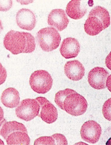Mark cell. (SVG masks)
Segmentation results:
<instances>
[{"label":"cell","instance_id":"obj_1","mask_svg":"<svg viewBox=\"0 0 111 145\" xmlns=\"http://www.w3.org/2000/svg\"><path fill=\"white\" fill-rule=\"evenodd\" d=\"M5 48L13 55L33 52L36 48L35 38L30 33L10 30L3 39Z\"/></svg>","mask_w":111,"mask_h":145},{"label":"cell","instance_id":"obj_2","mask_svg":"<svg viewBox=\"0 0 111 145\" xmlns=\"http://www.w3.org/2000/svg\"><path fill=\"white\" fill-rule=\"evenodd\" d=\"M110 25L109 12L104 7L96 6L91 10L84 24L85 33L95 36Z\"/></svg>","mask_w":111,"mask_h":145},{"label":"cell","instance_id":"obj_3","mask_svg":"<svg viewBox=\"0 0 111 145\" xmlns=\"http://www.w3.org/2000/svg\"><path fill=\"white\" fill-rule=\"evenodd\" d=\"M37 39L41 49L46 52H51L57 49L61 40L58 31L50 27L40 29L37 34Z\"/></svg>","mask_w":111,"mask_h":145},{"label":"cell","instance_id":"obj_4","mask_svg":"<svg viewBox=\"0 0 111 145\" xmlns=\"http://www.w3.org/2000/svg\"><path fill=\"white\" fill-rule=\"evenodd\" d=\"M29 82L31 88L34 91L38 94H44L52 88L53 80L48 72L38 70L32 74Z\"/></svg>","mask_w":111,"mask_h":145},{"label":"cell","instance_id":"obj_5","mask_svg":"<svg viewBox=\"0 0 111 145\" xmlns=\"http://www.w3.org/2000/svg\"><path fill=\"white\" fill-rule=\"evenodd\" d=\"M64 110L67 113L74 116L84 114L88 108L85 98L78 93H73L66 97L63 103Z\"/></svg>","mask_w":111,"mask_h":145},{"label":"cell","instance_id":"obj_6","mask_svg":"<svg viewBox=\"0 0 111 145\" xmlns=\"http://www.w3.org/2000/svg\"><path fill=\"white\" fill-rule=\"evenodd\" d=\"M40 106L36 99L23 100L15 109L18 118L26 121L32 120L39 114Z\"/></svg>","mask_w":111,"mask_h":145},{"label":"cell","instance_id":"obj_7","mask_svg":"<svg viewBox=\"0 0 111 145\" xmlns=\"http://www.w3.org/2000/svg\"><path fill=\"white\" fill-rule=\"evenodd\" d=\"M101 134V127L94 120H89L84 123L80 130L82 139L91 144H95L99 141Z\"/></svg>","mask_w":111,"mask_h":145},{"label":"cell","instance_id":"obj_8","mask_svg":"<svg viewBox=\"0 0 111 145\" xmlns=\"http://www.w3.org/2000/svg\"><path fill=\"white\" fill-rule=\"evenodd\" d=\"M41 107L40 117L44 122L51 124L58 118V112L55 106L45 97H39L36 98Z\"/></svg>","mask_w":111,"mask_h":145},{"label":"cell","instance_id":"obj_9","mask_svg":"<svg viewBox=\"0 0 111 145\" xmlns=\"http://www.w3.org/2000/svg\"><path fill=\"white\" fill-rule=\"evenodd\" d=\"M108 72L100 67H96L91 69L88 74V82L90 85L96 89L106 88V82L108 76Z\"/></svg>","mask_w":111,"mask_h":145},{"label":"cell","instance_id":"obj_10","mask_svg":"<svg viewBox=\"0 0 111 145\" xmlns=\"http://www.w3.org/2000/svg\"><path fill=\"white\" fill-rule=\"evenodd\" d=\"M17 25L27 31H31L35 28L36 23L35 14L30 10L27 9L20 10L16 14Z\"/></svg>","mask_w":111,"mask_h":145},{"label":"cell","instance_id":"obj_11","mask_svg":"<svg viewBox=\"0 0 111 145\" xmlns=\"http://www.w3.org/2000/svg\"><path fill=\"white\" fill-rule=\"evenodd\" d=\"M48 23L50 26L61 31L67 27L69 20L64 10L55 9L52 10L49 14Z\"/></svg>","mask_w":111,"mask_h":145},{"label":"cell","instance_id":"obj_12","mask_svg":"<svg viewBox=\"0 0 111 145\" xmlns=\"http://www.w3.org/2000/svg\"><path fill=\"white\" fill-rule=\"evenodd\" d=\"M64 69L67 77L73 81H78L82 79L85 73L84 67L78 60L67 62Z\"/></svg>","mask_w":111,"mask_h":145},{"label":"cell","instance_id":"obj_13","mask_svg":"<svg viewBox=\"0 0 111 145\" xmlns=\"http://www.w3.org/2000/svg\"><path fill=\"white\" fill-rule=\"evenodd\" d=\"M80 50V44L77 40L74 38H67L62 41L59 50L63 57L70 59L77 56Z\"/></svg>","mask_w":111,"mask_h":145},{"label":"cell","instance_id":"obj_14","mask_svg":"<svg viewBox=\"0 0 111 145\" xmlns=\"http://www.w3.org/2000/svg\"><path fill=\"white\" fill-rule=\"evenodd\" d=\"M1 101L3 105L7 107H16L20 104L19 93L15 88H7L2 93Z\"/></svg>","mask_w":111,"mask_h":145},{"label":"cell","instance_id":"obj_15","mask_svg":"<svg viewBox=\"0 0 111 145\" xmlns=\"http://www.w3.org/2000/svg\"><path fill=\"white\" fill-rule=\"evenodd\" d=\"M81 1H71L67 5L66 12L67 16L72 19H81L86 14L87 8L81 5Z\"/></svg>","mask_w":111,"mask_h":145},{"label":"cell","instance_id":"obj_16","mask_svg":"<svg viewBox=\"0 0 111 145\" xmlns=\"http://www.w3.org/2000/svg\"><path fill=\"white\" fill-rule=\"evenodd\" d=\"M16 131H24L27 133L25 126L21 123L15 121L6 122L1 128L0 135L6 140L9 135Z\"/></svg>","mask_w":111,"mask_h":145},{"label":"cell","instance_id":"obj_17","mask_svg":"<svg viewBox=\"0 0 111 145\" xmlns=\"http://www.w3.org/2000/svg\"><path fill=\"white\" fill-rule=\"evenodd\" d=\"M30 140L27 133L21 131H14L6 139L8 145H30Z\"/></svg>","mask_w":111,"mask_h":145},{"label":"cell","instance_id":"obj_18","mask_svg":"<svg viewBox=\"0 0 111 145\" xmlns=\"http://www.w3.org/2000/svg\"><path fill=\"white\" fill-rule=\"evenodd\" d=\"M76 92L75 91L70 89H66L63 90L59 91L56 94L55 102L60 108L64 110L63 103L66 97L69 95Z\"/></svg>","mask_w":111,"mask_h":145},{"label":"cell","instance_id":"obj_19","mask_svg":"<svg viewBox=\"0 0 111 145\" xmlns=\"http://www.w3.org/2000/svg\"><path fill=\"white\" fill-rule=\"evenodd\" d=\"M34 145H55V141L52 137H41L35 140Z\"/></svg>","mask_w":111,"mask_h":145},{"label":"cell","instance_id":"obj_20","mask_svg":"<svg viewBox=\"0 0 111 145\" xmlns=\"http://www.w3.org/2000/svg\"><path fill=\"white\" fill-rule=\"evenodd\" d=\"M111 98L108 99L104 103L102 107V114L104 118L108 120L111 121Z\"/></svg>","mask_w":111,"mask_h":145},{"label":"cell","instance_id":"obj_21","mask_svg":"<svg viewBox=\"0 0 111 145\" xmlns=\"http://www.w3.org/2000/svg\"><path fill=\"white\" fill-rule=\"evenodd\" d=\"M55 141V145H67V140L64 135L61 134H55L52 135Z\"/></svg>","mask_w":111,"mask_h":145},{"label":"cell","instance_id":"obj_22","mask_svg":"<svg viewBox=\"0 0 111 145\" xmlns=\"http://www.w3.org/2000/svg\"><path fill=\"white\" fill-rule=\"evenodd\" d=\"M12 6V1H0V11H7L9 10Z\"/></svg>","mask_w":111,"mask_h":145},{"label":"cell","instance_id":"obj_23","mask_svg":"<svg viewBox=\"0 0 111 145\" xmlns=\"http://www.w3.org/2000/svg\"><path fill=\"white\" fill-rule=\"evenodd\" d=\"M7 77V71L0 63V85L5 82Z\"/></svg>","mask_w":111,"mask_h":145},{"label":"cell","instance_id":"obj_24","mask_svg":"<svg viewBox=\"0 0 111 145\" xmlns=\"http://www.w3.org/2000/svg\"><path fill=\"white\" fill-rule=\"evenodd\" d=\"M111 75L108 76L106 80V86L108 87V90L110 91V81H111Z\"/></svg>","mask_w":111,"mask_h":145},{"label":"cell","instance_id":"obj_25","mask_svg":"<svg viewBox=\"0 0 111 145\" xmlns=\"http://www.w3.org/2000/svg\"><path fill=\"white\" fill-rule=\"evenodd\" d=\"M4 119V112L2 108L0 106V122Z\"/></svg>","mask_w":111,"mask_h":145},{"label":"cell","instance_id":"obj_26","mask_svg":"<svg viewBox=\"0 0 111 145\" xmlns=\"http://www.w3.org/2000/svg\"><path fill=\"white\" fill-rule=\"evenodd\" d=\"M6 122V120L4 119H3L2 121H1V122H0V131H1V128L2 126V125H3V124H4V123H5Z\"/></svg>","mask_w":111,"mask_h":145},{"label":"cell","instance_id":"obj_27","mask_svg":"<svg viewBox=\"0 0 111 145\" xmlns=\"http://www.w3.org/2000/svg\"><path fill=\"white\" fill-rule=\"evenodd\" d=\"M3 29V27L1 22V20H0V34H1V32H2Z\"/></svg>","mask_w":111,"mask_h":145},{"label":"cell","instance_id":"obj_28","mask_svg":"<svg viewBox=\"0 0 111 145\" xmlns=\"http://www.w3.org/2000/svg\"><path fill=\"white\" fill-rule=\"evenodd\" d=\"M0 145H4V142L1 139H0Z\"/></svg>","mask_w":111,"mask_h":145}]
</instances>
